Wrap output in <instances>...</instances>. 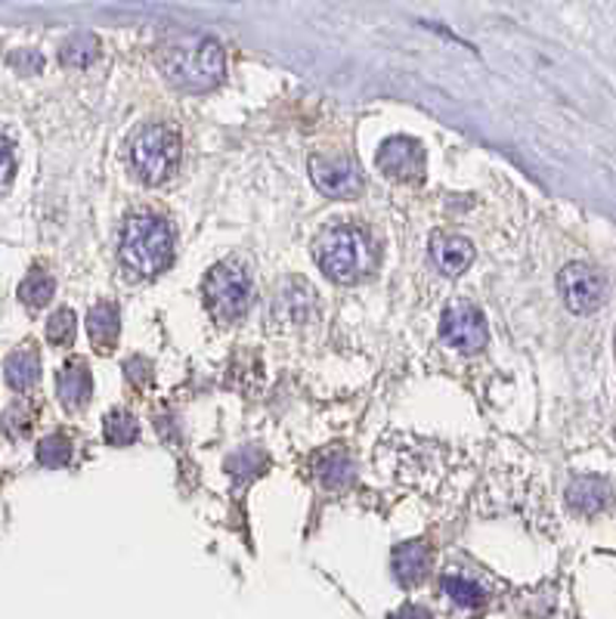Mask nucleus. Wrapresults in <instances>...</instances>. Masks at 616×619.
I'll return each mask as SVG.
<instances>
[{"instance_id":"nucleus-1","label":"nucleus","mask_w":616,"mask_h":619,"mask_svg":"<svg viewBox=\"0 0 616 619\" xmlns=\"http://www.w3.org/2000/svg\"><path fill=\"white\" fill-rule=\"evenodd\" d=\"M161 69L170 84H177L180 91L205 93L220 84L227 62L215 38L196 34V38L170 41L161 53Z\"/></svg>"},{"instance_id":"nucleus-2","label":"nucleus","mask_w":616,"mask_h":619,"mask_svg":"<svg viewBox=\"0 0 616 619\" xmlns=\"http://www.w3.org/2000/svg\"><path fill=\"white\" fill-rule=\"evenodd\" d=\"M122 266L130 279H153L174 261V232L155 214H134L122 232Z\"/></svg>"},{"instance_id":"nucleus-3","label":"nucleus","mask_w":616,"mask_h":619,"mask_svg":"<svg viewBox=\"0 0 616 619\" xmlns=\"http://www.w3.org/2000/svg\"><path fill=\"white\" fill-rule=\"evenodd\" d=\"M316 263L325 276L338 285H354L369 273L372 245L366 232L351 223H338L320 232L316 239Z\"/></svg>"},{"instance_id":"nucleus-4","label":"nucleus","mask_w":616,"mask_h":619,"mask_svg":"<svg viewBox=\"0 0 616 619\" xmlns=\"http://www.w3.org/2000/svg\"><path fill=\"white\" fill-rule=\"evenodd\" d=\"M205 304L220 323L242 319L251 307V276L239 263L223 261L205 276Z\"/></svg>"},{"instance_id":"nucleus-5","label":"nucleus","mask_w":616,"mask_h":619,"mask_svg":"<svg viewBox=\"0 0 616 619\" xmlns=\"http://www.w3.org/2000/svg\"><path fill=\"white\" fill-rule=\"evenodd\" d=\"M177 165H180V139L170 127L149 124L134 137V168L143 183H165Z\"/></svg>"},{"instance_id":"nucleus-6","label":"nucleus","mask_w":616,"mask_h":619,"mask_svg":"<svg viewBox=\"0 0 616 619\" xmlns=\"http://www.w3.org/2000/svg\"><path fill=\"white\" fill-rule=\"evenodd\" d=\"M313 186L328 199H354L363 189V174L344 155H316L310 158Z\"/></svg>"},{"instance_id":"nucleus-7","label":"nucleus","mask_w":616,"mask_h":619,"mask_svg":"<svg viewBox=\"0 0 616 619\" xmlns=\"http://www.w3.org/2000/svg\"><path fill=\"white\" fill-rule=\"evenodd\" d=\"M557 288H561V297L564 304L573 310V313H592L604 304V276L598 270H592L586 263H571L561 270L557 276Z\"/></svg>"},{"instance_id":"nucleus-8","label":"nucleus","mask_w":616,"mask_h":619,"mask_svg":"<svg viewBox=\"0 0 616 619\" xmlns=\"http://www.w3.org/2000/svg\"><path fill=\"white\" fill-rule=\"evenodd\" d=\"M440 332H443V338H447L456 350H462V354H478V350H483V344H487V319H483V313H480L474 304H468V301H459V304L447 307L443 323H440Z\"/></svg>"},{"instance_id":"nucleus-9","label":"nucleus","mask_w":616,"mask_h":619,"mask_svg":"<svg viewBox=\"0 0 616 619\" xmlns=\"http://www.w3.org/2000/svg\"><path fill=\"white\" fill-rule=\"evenodd\" d=\"M378 168L390 180L418 183L425 177V153H421V146H418L416 139L394 137L378 149Z\"/></svg>"},{"instance_id":"nucleus-10","label":"nucleus","mask_w":616,"mask_h":619,"mask_svg":"<svg viewBox=\"0 0 616 619\" xmlns=\"http://www.w3.org/2000/svg\"><path fill=\"white\" fill-rule=\"evenodd\" d=\"M431 261L443 276H462L464 270L474 263V248L462 235H447L437 232L431 239Z\"/></svg>"},{"instance_id":"nucleus-11","label":"nucleus","mask_w":616,"mask_h":619,"mask_svg":"<svg viewBox=\"0 0 616 619\" xmlns=\"http://www.w3.org/2000/svg\"><path fill=\"white\" fill-rule=\"evenodd\" d=\"M56 394H60L62 406L72 409V412L87 406L93 394V378L84 359H72V363L62 366L60 375H56Z\"/></svg>"},{"instance_id":"nucleus-12","label":"nucleus","mask_w":616,"mask_h":619,"mask_svg":"<svg viewBox=\"0 0 616 619\" xmlns=\"http://www.w3.org/2000/svg\"><path fill=\"white\" fill-rule=\"evenodd\" d=\"M390 564H394V576H397V583H400L403 588H413V586H418L425 576H428V567H431V552H428L421 542H403V545L394 548Z\"/></svg>"},{"instance_id":"nucleus-13","label":"nucleus","mask_w":616,"mask_h":619,"mask_svg":"<svg viewBox=\"0 0 616 619\" xmlns=\"http://www.w3.org/2000/svg\"><path fill=\"white\" fill-rule=\"evenodd\" d=\"M567 505L580 514H602L610 505V486L602 478L573 480L567 490Z\"/></svg>"},{"instance_id":"nucleus-14","label":"nucleus","mask_w":616,"mask_h":619,"mask_svg":"<svg viewBox=\"0 0 616 619\" xmlns=\"http://www.w3.org/2000/svg\"><path fill=\"white\" fill-rule=\"evenodd\" d=\"M118 332H122V319H118L115 304L103 301V304L91 307V313H87V335H91L96 350H103V354L112 350V344L118 340Z\"/></svg>"},{"instance_id":"nucleus-15","label":"nucleus","mask_w":616,"mask_h":619,"mask_svg":"<svg viewBox=\"0 0 616 619\" xmlns=\"http://www.w3.org/2000/svg\"><path fill=\"white\" fill-rule=\"evenodd\" d=\"M3 378H7V385L13 387V390H31V387L38 385V378H41V356L29 350V347H22V350H15V354L7 356V363H3Z\"/></svg>"},{"instance_id":"nucleus-16","label":"nucleus","mask_w":616,"mask_h":619,"mask_svg":"<svg viewBox=\"0 0 616 619\" xmlns=\"http://www.w3.org/2000/svg\"><path fill=\"white\" fill-rule=\"evenodd\" d=\"M316 478L328 490H344L354 483V462L347 459V452H328L316 464Z\"/></svg>"},{"instance_id":"nucleus-17","label":"nucleus","mask_w":616,"mask_h":619,"mask_svg":"<svg viewBox=\"0 0 616 619\" xmlns=\"http://www.w3.org/2000/svg\"><path fill=\"white\" fill-rule=\"evenodd\" d=\"M56 292V282L50 273L44 270H31L29 276L22 279V285H19V301L31 310H41L50 304V297Z\"/></svg>"},{"instance_id":"nucleus-18","label":"nucleus","mask_w":616,"mask_h":619,"mask_svg":"<svg viewBox=\"0 0 616 619\" xmlns=\"http://www.w3.org/2000/svg\"><path fill=\"white\" fill-rule=\"evenodd\" d=\"M443 591H447L449 601L459 604V607H468V610L487 604V588L474 583V579H468V576H452V573L443 576Z\"/></svg>"},{"instance_id":"nucleus-19","label":"nucleus","mask_w":616,"mask_h":619,"mask_svg":"<svg viewBox=\"0 0 616 619\" xmlns=\"http://www.w3.org/2000/svg\"><path fill=\"white\" fill-rule=\"evenodd\" d=\"M96 56H100V41L93 34H84V31L72 34L60 50L62 65H69V69H87Z\"/></svg>"},{"instance_id":"nucleus-20","label":"nucleus","mask_w":616,"mask_h":619,"mask_svg":"<svg viewBox=\"0 0 616 619\" xmlns=\"http://www.w3.org/2000/svg\"><path fill=\"white\" fill-rule=\"evenodd\" d=\"M103 433L112 447H130L139 437V421L130 412H108L106 424H103Z\"/></svg>"},{"instance_id":"nucleus-21","label":"nucleus","mask_w":616,"mask_h":619,"mask_svg":"<svg viewBox=\"0 0 616 619\" xmlns=\"http://www.w3.org/2000/svg\"><path fill=\"white\" fill-rule=\"evenodd\" d=\"M31 424H34V409L29 402H13L0 418V433L10 440H22V437H29Z\"/></svg>"},{"instance_id":"nucleus-22","label":"nucleus","mask_w":616,"mask_h":619,"mask_svg":"<svg viewBox=\"0 0 616 619\" xmlns=\"http://www.w3.org/2000/svg\"><path fill=\"white\" fill-rule=\"evenodd\" d=\"M69 459H72V443H69V437L50 433V437H44V440L38 443V462L44 464V468H65Z\"/></svg>"},{"instance_id":"nucleus-23","label":"nucleus","mask_w":616,"mask_h":619,"mask_svg":"<svg viewBox=\"0 0 616 619\" xmlns=\"http://www.w3.org/2000/svg\"><path fill=\"white\" fill-rule=\"evenodd\" d=\"M46 340L56 347H69L75 340V313L72 310L62 307L46 319Z\"/></svg>"},{"instance_id":"nucleus-24","label":"nucleus","mask_w":616,"mask_h":619,"mask_svg":"<svg viewBox=\"0 0 616 619\" xmlns=\"http://www.w3.org/2000/svg\"><path fill=\"white\" fill-rule=\"evenodd\" d=\"M10 65H13L19 75H38L44 69V56L31 46H22V50H13L10 53Z\"/></svg>"},{"instance_id":"nucleus-25","label":"nucleus","mask_w":616,"mask_h":619,"mask_svg":"<svg viewBox=\"0 0 616 619\" xmlns=\"http://www.w3.org/2000/svg\"><path fill=\"white\" fill-rule=\"evenodd\" d=\"M13 170H15L13 146H10V139L0 137V192L10 186V180H13Z\"/></svg>"},{"instance_id":"nucleus-26","label":"nucleus","mask_w":616,"mask_h":619,"mask_svg":"<svg viewBox=\"0 0 616 619\" xmlns=\"http://www.w3.org/2000/svg\"><path fill=\"white\" fill-rule=\"evenodd\" d=\"M124 371H127V378H130V385L137 387H146L149 381H153V369H149V363L146 359H127V366H124Z\"/></svg>"},{"instance_id":"nucleus-27","label":"nucleus","mask_w":616,"mask_h":619,"mask_svg":"<svg viewBox=\"0 0 616 619\" xmlns=\"http://www.w3.org/2000/svg\"><path fill=\"white\" fill-rule=\"evenodd\" d=\"M394 619H431V613H428L425 607H413V604H409V607H403Z\"/></svg>"}]
</instances>
